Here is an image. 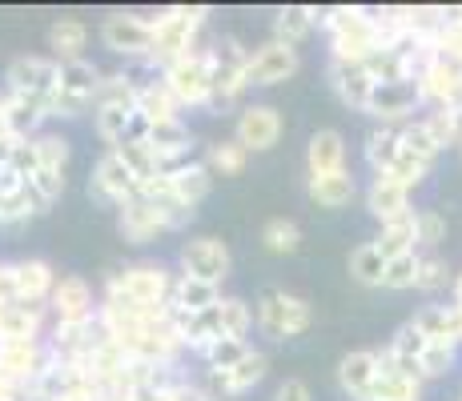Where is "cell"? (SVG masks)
Wrapping results in <instances>:
<instances>
[{
    "label": "cell",
    "mask_w": 462,
    "mask_h": 401,
    "mask_svg": "<svg viewBox=\"0 0 462 401\" xmlns=\"http://www.w3.org/2000/svg\"><path fill=\"white\" fill-rule=\"evenodd\" d=\"M173 285L177 273L169 269L157 257H141V261H125V265H109L101 281V297H125L137 305H169L173 301Z\"/></svg>",
    "instance_id": "obj_1"
},
{
    "label": "cell",
    "mask_w": 462,
    "mask_h": 401,
    "mask_svg": "<svg viewBox=\"0 0 462 401\" xmlns=\"http://www.w3.org/2000/svg\"><path fill=\"white\" fill-rule=\"evenodd\" d=\"M209 21V8L201 5H169V8H157L153 16V65L165 68L173 60L189 57V52L201 49V29Z\"/></svg>",
    "instance_id": "obj_2"
},
{
    "label": "cell",
    "mask_w": 462,
    "mask_h": 401,
    "mask_svg": "<svg viewBox=\"0 0 462 401\" xmlns=\"http://www.w3.org/2000/svg\"><path fill=\"white\" fill-rule=\"evenodd\" d=\"M318 24H322L326 37H330V57L366 60V57H374L378 49H386V41H382V32L374 24V13L362 5L326 8V13H318Z\"/></svg>",
    "instance_id": "obj_3"
},
{
    "label": "cell",
    "mask_w": 462,
    "mask_h": 401,
    "mask_svg": "<svg viewBox=\"0 0 462 401\" xmlns=\"http://www.w3.org/2000/svg\"><path fill=\"white\" fill-rule=\"evenodd\" d=\"M257 329H262L270 342H294V337L310 333L314 325V305L310 297H301L294 289H282V285H265L254 301Z\"/></svg>",
    "instance_id": "obj_4"
},
{
    "label": "cell",
    "mask_w": 462,
    "mask_h": 401,
    "mask_svg": "<svg viewBox=\"0 0 462 401\" xmlns=\"http://www.w3.org/2000/svg\"><path fill=\"white\" fill-rule=\"evenodd\" d=\"M209 60H213V96H209V113L234 105L237 96L250 88V60L254 49H245L242 37L226 32L209 44Z\"/></svg>",
    "instance_id": "obj_5"
},
{
    "label": "cell",
    "mask_w": 462,
    "mask_h": 401,
    "mask_svg": "<svg viewBox=\"0 0 462 401\" xmlns=\"http://www.w3.org/2000/svg\"><path fill=\"white\" fill-rule=\"evenodd\" d=\"M153 16L157 13H109L101 21V44L121 57V65L153 60Z\"/></svg>",
    "instance_id": "obj_6"
},
{
    "label": "cell",
    "mask_w": 462,
    "mask_h": 401,
    "mask_svg": "<svg viewBox=\"0 0 462 401\" xmlns=\"http://www.w3.org/2000/svg\"><path fill=\"white\" fill-rule=\"evenodd\" d=\"M162 80L169 85V93L177 96L181 109H209V96H213L209 49H198V52H189V57L173 60V65L162 73Z\"/></svg>",
    "instance_id": "obj_7"
},
{
    "label": "cell",
    "mask_w": 462,
    "mask_h": 401,
    "mask_svg": "<svg viewBox=\"0 0 462 401\" xmlns=\"http://www.w3.org/2000/svg\"><path fill=\"white\" fill-rule=\"evenodd\" d=\"M177 273L221 289L226 278L234 273V253H229V245L221 237H189L177 249Z\"/></svg>",
    "instance_id": "obj_8"
},
{
    "label": "cell",
    "mask_w": 462,
    "mask_h": 401,
    "mask_svg": "<svg viewBox=\"0 0 462 401\" xmlns=\"http://www.w3.org/2000/svg\"><path fill=\"white\" fill-rule=\"evenodd\" d=\"M0 85L16 96H41V101H52L57 88H60V60L44 57V52H21V57L8 60Z\"/></svg>",
    "instance_id": "obj_9"
},
{
    "label": "cell",
    "mask_w": 462,
    "mask_h": 401,
    "mask_svg": "<svg viewBox=\"0 0 462 401\" xmlns=\"http://www.w3.org/2000/svg\"><path fill=\"white\" fill-rule=\"evenodd\" d=\"M426 101H422V88L419 80H390V85H374L366 101V117H374V124H402L414 121V113H422Z\"/></svg>",
    "instance_id": "obj_10"
},
{
    "label": "cell",
    "mask_w": 462,
    "mask_h": 401,
    "mask_svg": "<svg viewBox=\"0 0 462 401\" xmlns=\"http://www.w3.org/2000/svg\"><path fill=\"white\" fill-rule=\"evenodd\" d=\"M141 193V181L133 177V169L121 160L113 149H105L101 157H97L93 173H88V197L97 205H113V209H121L125 201H133Z\"/></svg>",
    "instance_id": "obj_11"
},
{
    "label": "cell",
    "mask_w": 462,
    "mask_h": 401,
    "mask_svg": "<svg viewBox=\"0 0 462 401\" xmlns=\"http://www.w3.org/2000/svg\"><path fill=\"white\" fill-rule=\"evenodd\" d=\"M97 309H101V297L93 293V285H88L81 273H60L57 289H52V297H49V317L77 325V321H93Z\"/></svg>",
    "instance_id": "obj_12"
},
{
    "label": "cell",
    "mask_w": 462,
    "mask_h": 401,
    "mask_svg": "<svg viewBox=\"0 0 462 401\" xmlns=\"http://www.w3.org/2000/svg\"><path fill=\"white\" fill-rule=\"evenodd\" d=\"M117 229L129 245H149L162 233H173L169 229V213L162 201H149V197H133L117 209Z\"/></svg>",
    "instance_id": "obj_13"
},
{
    "label": "cell",
    "mask_w": 462,
    "mask_h": 401,
    "mask_svg": "<svg viewBox=\"0 0 462 401\" xmlns=\"http://www.w3.org/2000/svg\"><path fill=\"white\" fill-rule=\"evenodd\" d=\"M234 141L250 153H270L273 145L282 141V113L265 101H254L237 113V124H234Z\"/></svg>",
    "instance_id": "obj_14"
},
{
    "label": "cell",
    "mask_w": 462,
    "mask_h": 401,
    "mask_svg": "<svg viewBox=\"0 0 462 401\" xmlns=\"http://www.w3.org/2000/svg\"><path fill=\"white\" fill-rule=\"evenodd\" d=\"M52 353L44 342H0V378L16 386H32L49 369Z\"/></svg>",
    "instance_id": "obj_15"
},
{
    "label": "cell",
    "mask_w": 462,
    "mask_h": 401,
    "mask_svg": "<svg viewBox=\"0 0 462 401\" xmlns=\"http://www.w3.org/2000/svg\"><path fill=\"white\" fill-rule=\"evenodd\" d=\"M326 80H330L334 96L346 105V109L366 113V101H370V93H374V77L366 73V65H362V60L330 57V60H326Z\"/></svg>",
    "instance_id": "obj_16"
},
{
    "label": "cell",
    "mask_w": 462,
    "mask_h": 401,
    "mask_svg": "<svg viewBox=\"0 0 462 401\" xmlns=\"http://www.w3.org/2000/svg\"><path fill=\"white\" fill-rule=\"evenodd\" d=\"M301 65V52L290 49V44H278V41H265L254 49V60H250V88H273L282 80H290Z\"/></svg>",
    "instance_id": "obj_17"
},
{
    "label": "cell",
    "mask_w": 462,
    "mask_h": 401,
    "mask_svg": "<svg viewBox=\"0 0 462 401\" xmlns=\"http://www.w3.org/2000/svg\"><path fill=\"white\" fill-rule=\"evenodd\" d=\"M366 209H370V217L378 221V225H390V221H402V217H414V193L406 189V185H398L394 177H386V173H378V177H370V185H366Z\"/></svg>",
    "instance_id": "obj_18"
},
{
    "label": "cell",
    "mask_w": 462,
    "mask_h": 401,
    "mask_svg": "<svg viewBox=\"0 0 462 401\" xmlns=\"http://www.w3.org/2000/svg\"><path fill=\"white\" fill-rule=\"evenodd\" d=\"M49 325V305H29V301L0 305V342H44Z\"/></svg>",
    "instance_id": "obj_19"
},
{
    "label": "cell",
    "mask_w": 462,
    "mask_h": 401,
    "mask_svg": "<svg viewBox=\"0 0 462 401\" xmlns=\"http://www.w3.org/2000/svg\"><path fill=\"white\" fill-rule=\"evenodd\" d=\"M378 381V350H350L337 361V389L350 401H370Z\"/></svg>",
    "instance_id": "obj_20"
},
{
    "label": "cell",
    "mask_w": 462,
    "mask_h": 401,
    "mask_svg": "<svg viewBox=\"0 0 462 401\" xmlns=\"http://www.w3.org/2000/svg\"><path fill=\"white\" fill-rule=\"evenodd\" d=\"M13 265H16V301L49 305L52 289H57V281H60L52 261H44V257H16Z\"/></svg>",
    "instance_id": "obj_21"
},
{
    "label": "cell",
    "mask_w": 462,
    "mask_h": 401,
    "mask_svg": "<svg viewBox=\"0 0 462 401\" xmlns=\"http://www.w3.org/2000/svg\"><path fill=\"white\" fill-rule=\"evenodd\" d=\"M350 153H346V137L337 129H318L306 145V169L310 177H334V173H350Z\"/></svg>",
    "instance_id": "obj_22"
},
{
    "label": "cell",
    "mask_w": 462,
    "mask_h": 401,
    "mask_svg": "<svg viewBox=\"0 0 462 401\" xmlns=\"http://www.w3.org/2000/svg\"><path fill=\"white\" fill-rule=\"evenodd\" d=\"M422 386L426 381L398 369L390 350H378V381H374V397L370 401H422Z\"/></svg>",
    "instance_id": "obj_23"
},
{
    "label": "cell",
    "mask_w": 462,
    "mask_h": 401,
    "mask_svg": "<svg viewBox=\"0 0 462 401\" xmlns=\"http://www.w3.org/2000/svg\"><path fill=\"white\" fill-rule=\"evenodd\" d=\"M101 80H105V68L93 65V60H65L60 65V96L69 101H85V105H97V93H101Z\"/></svg>",
    "instance_id": "obj_24"
},
{
    "label": "cell",
    "mask_w": 462,
    "mask_h": 401,
    "mask_svg": "<svg viewBox=\"0 0 462 401\" xmlns=\"http://www.w3.org/2000/svg\"><path fill=\"white\" fill-rule=\"evenodd\" d=\"M314 29H318V8L286 5V8H278V13H273V24H270L273 37H270V41L290 44V49H301V44L310 41V32H314Z\"/></svg>",
    "instance_id": "obj_25"
},
{
    "label": "cell",
    "mask_w": 462,
    "mask_h": 401,
    "mask_svg": "<svg viewBox=\"0 0 462 401\" xmlns=\"http://www.w3.org/2000/svg\"><path fill=\"white\" fill-rule=\"evenodd\" d=\"M85 49H88V24L77 21V16H60L52 21L49 29V57L52 60H85Z\"/></svg>",
    "instance_id": "obj_26"
},
{
    "label": "cell",
    "mask_w": 462,
    "mask_h": 401,
    "mask_svg": "<svg viewBox=\"0 0 462 401\" xmlns=\"http://www.w3.org/2000/svg\"><path fill=\"white\" fill-rule=\"evenodd\" d=\"M402 153V129H394V124H374V129L366 132V145H362V157H366L370 173H390V165L398 160Z\"/></svg>",
    "instance_id": "obj_27"
},
{
    "label": "cell",
    "mask_w": 462,
    "mask_h": 401,
    "mask_svg": "<svg viewBox=\"0 0 462 401\" xmlns=\"http://www.w3.org/2000/svg\"><path fill=\"white\" fill-rule=\"evenodd\" d=\"M306 197L314 201L318 209H346V205L358 197V181H354V173L310 177V181H306Z\"/></svg>",
    "instance_id": "obj_28"
},
{
    "label": "cell",
    "mask_w": 462,
    "mask_h": 401,
    "mask_svg": "<svg viewBox=\"0 0 462 401\" xmlns=\"http://www.w3.org/2000/svg\"><path fill=\"white\" fill-rule=\"evenodd\" d=\"M44 213H49V205H44V197L32 189L29 181L16 185L13 193L0 197V225H24V221L44 217Z\"/></svg>",
    "instance_id": "obj_29"
},
{
    "label": "cell",
    "mask_w": 462,
    "mask_h": 401,
    "mask_svg": "<svg viewBox=\"0 0 462 401\" xmlns=\"http://www.w3.org/2000/svg\"><path fill=\"white\" fill-rule=\"evenodd\" d=\"M374 249L386 261H398L406 253H419V229H414V217H402V221H390V225H378V237H374Z\"/></svg>",
    "instance_id": "obj_30"
},
{
    "label": "cell",
    "mask_w": 462,
    "mask_h": 401,
    "mask_svg": "<svg viewBox=\"0 0 462 401\" xmlns=\"http://www.w3.org/2000/svg\"><path fill=\"white\" fill-rule=\"evenodd\" d=\"M221 297H226V293H221L217 285H206V281H198V278H185V273H177L173 301H169V305L185 309V314H206V309H213Z\"/></svg>",
    "instance_id": "obj_31"
},
{
    "label": "cell",
    "mask_w": 462,
    "mask_h": 401,
    "mask_svg": "<svg viewBox=\"0 0 462 401\" xmlns=\"http://www.w3.org/2000/svg\"><path fill=\"white\" fill-rule=\"evenodd\" d=\"M346 269H350V281H358L362 289H382V281H386V257L374 249V241H362L350 253Z\"/></svg>",
    "instance_id": "obj_32"
},
{
    "label": "cell",
    "mask_w": 462,
    "mask_h": 401,
    "mask_svg": "<svg viewBox=\"0 0 462 401\" xmlns=\"http://www.w3.org/2000/svg\"><path fill=\"white\" fill-rule=\"evenodd\" d=\"M455 289V265L442 253H419V293L439 301V293Z\"/></svg>",
    "instance_id": "obj_33"
},
{
    "label": "cell",
    "mask_w": 462,
    "mask_h": 401,
    "mask_svg": "<svg viewBox=\"0 0 462 401\" xmlns=\"http://www.w3.org/2000/svg\"><path fill=\"white\" fill-rule=\"evenodd\" d=\"M149 145L157 149V157H181V153H193V129H189V121L177 117V121L153 124V132H149Z\"/></svg>",
    "instance_id": "obj_34"
},
{
    "label": "cell",
    "mask_w": 462,
    "mask_h": 401,
    "mask_svg": "<svg viewBox=\"0 0 462 401\" xmlns=\"http://www.w3.org/2000/svg\"><path fill=\"white\" fill-rule=\"evenodd\" d=\"M262 249L273 257H294L301 249V225L294 217H270L262 225Z\"/></svg>",
    "instance_id": "obj_35"
},
{
    "label": "cell",
    "mask_w": 462,
    "mask_h": 401,
    "mask_svg": "<svg viewBox=\"0 0 462 401\" xmlns=\"http://www.w3.org/2000/svg\"><path fill=\"white\" fill-rule=\"evenodd\" d=\"M201 160L209 165L213 177H237V173H245V165H250V149H242L234 137H229V141H213Z\"/></svg>",
    "instance_id": "obj_36"
},
{
    "label": "cell",
    "mask_w": 462,
    "mask_h": 401,
    "mask_svg": "<svg viewBox=\"0 0 462 401\" xmlns=\"http://www.w3.org/2000/svg\"><path fill=\"white\" fill-rule=\"evenodd\" d=\"M411 325L426 342H455L450 337V301H426L411 314Z\"/></svg>",
    "instance_id": "obj_37"
},
{
    "label": "cell",
    "mask_w": 462,
    "mask_h": 401,
    "mask_svg": "<svg viewBox=\"0 0 462 401\" xmlns=\"http://www.w3.org/2000/svg\"><path fill=\"white\" fill-rule=\"evenodd\" d=\"M414 229H419V253H442V245H447V237H450L447 213L422 205V209L414 213Z\"/></svg>",
    "instance_id": "obj_38"
},
{
    "label": "cell",
    "mask_w": 462,
    "mask_h": 401,
    "mask_svg": "<svg viewBox=\"0 0 462 401\" xmlns=\"http://www.w3.org/2000/svg\"><path fill=\"white\" fill-rule=\"evenodd\" d=\"M419 365H422V378L426 381L450 378V373L462 365V345L458 342H430V345H426V353L419 358Z\"/></svg>",
    "instance_id": "obj_39"
},
{
    "label": "cell",
    "mask_w": 462,
    "mask_h": 401,
    "mask_svg": "<svg viewBox=\"0 0 462 401\" xmlns=\"http://www.w3.org/2000/svg\"><path fill=\"white\" fill-rule=\"evenodd\" d=\"M137 109H125V105H97V113H93V129H97V137L105 141L109 149H117L121 141L129 137V117Z\"/></svg>",
    "instance_id": "obj_40"
},
{
    "label": "cell",
    "mask_w": 462,
    "mask_h": 401,
    "mask_svg": "<svg viewBox=\"0 0 462 401\" xmlns=\"http://www.w3.org/2000/svg\"><path fill=\"white\" fill-rule=\"evenodd\" d=\"M137 113H145V117L153 121V124H162V121H177L185 109L177 105V96L169 93L165 80H157V85H149L145 93L137 96Z\"/></svg>",
    "instance_id": "obj_41"
},
{
    "label": "cell",
    "mask_w": 462,
    "mask_h": 401,
    "mask_svg": "<svg viewBox=\"0 0 462 401\" xmlns=\"http://www.w3.org/2000/svg\"><path fill=\"white\" fill-rule=\"evenodd\" d=\"M217 314H221V329H226V337H242V342H250V333L257 325V314H254L250 301L245 297H221Z\"/></svg>",
    "instance_id": "obj_42"
},
{
    "label": "cell",
    "mask_w": 462,
    "mask_h": 401,
    "mask_svg": "<svg viewBox=\"0 0 462 401\" xmlns=\"http://www.w3.org/2000/svg\"><path fill=\"white\" fill-rule=\"evenodd\" d=\"M113 153H117L133 169V177H137V181H153L157 169H162V157H157V149L149 145V141H121Z\"/></svg>",
    "instance_id": "obj_43"
},
{
    "label": "cell",
    "mask_w": 462,
    "mask_h": 401,
    "mask_svg": "<svg viewBox=\"0 0 462 401\" xmlns=\"http://www.w3.org/2000/svg\"><path fill=\"white\" fill-rule=\"evenodd\" d=\"M169 181H173V197H181L185 205H201L209 197V189H213V173H209L206 160L189 165L181 177H169Z\"/></svg>",
    "instance_id": "obj_44"
},
{
    "label": "cell",
    "mask_w": 462,
    "mask_h": 401,
    "mask_svg": "<svg viewBox=\"0 0 462 401\" xmlns=\"http://www.w3.org/2000/svg\"><path fill=\"white\" fill-rule=\"evenodd\" d=\"M402 149H406V153H414L419 160H426V165H434V160L447 153V149L434 141V132L426 129L422 117H414L411 124H402Z\"/></svg>",
    "instance_id": "obj_45"
},
{
    "label": "cell",
    "mask_w": 462,
    "mask_h": 401,
    "mask_svg": "<svg viewBox=\"0 0 462 401\" xmlns=\"http://www.w3.org/2000/svg\"><path fill=\"white\" fill-rule=\"evenodd\" d=\"M250 350L254 345L242 342V337H217V342L201 353V361H206V369H234V365H242L250 358Z\"/></svg>",
    "instance_id": "obj_46"
},
{
    "label": "cell",
    "mask_w": 462,
    "mask_h": 401,
    "mask_svg": "<svg viewBox=\"0 0 462 401\" xmlns=\"http://www.w3.org/2000/svg\"><path fill=\"white\" fill-rule=\"evenodd\" d=\"M32 145H37V153H41V169H57V173H65V169H69L73 145H69L65 132L44 129L41 137H32Z\"/></svg>",
    "instance_id": "obj_47"
},
{
    "label": "cell",
    "mask_w": 462,
    "mask_h": 401,
    "mask_svg": "<svg viewBox=\"0 0 462 401\" xmlns=\"http://www.w3.org/2000/svg\"><path fill=\"white\" fill-rule=\"evenodd\" d=\"M382 289L390 293H406V289H419V253H406L398 261H386V281Z\"/></svg>",
    "instance_id": "obj_48"
},
{
    "label": "cell",
    "mask_w": 462,
    "mask_h": 401,
    "mask_svg": "<svg viewBox=\"0 0 462 401\" xmlns=\"http://www.w3.org/2000/svg\"><path fill=\"white\" fill-rule=\"evenodd\" d=\"M5 169L16 177V181H32V177L41 173V153H37V145H32V141H24V137H16Z\"/></svg>",
    "instance_id": "obj_49"
},
{
    "label": "cell",
    "mask_w": 462,
    "mask_h": 401,
    "mask_svg": "<svg viewBox=\"0 0 462 401\" xmlns=\"http://www.w3.org/2000/svg\"><path fill=\"white\" fill-rule=\"evenodd\" d=\"M97 105H125V109H137V88L129 85V77L121 68L105 73L101 93H97Z\"/></svg>",
    "instance_id": "obj_50"
},
{
    "label": "cell",
    "mask_w": 462,
    "mask_h": 401,
    "mask_svg": "<svg viewBox=\"0 0 462 401\" xmlns=\"http://www.w3.org/2000/svg\"><path fill=\"white\" fill-rule=\"evenodd\" d=\"M426 345H430V342H426V337L419 333V329H414V325H411V317H406V321H402V325H398V329H394V333H390L386 350H390V353H394V358H411V361H419V358H422V353H426Z\"/></svg>",
    "instance_id": "obj_51"
},
{
    "label": "cell",
    "mask_w": 462,
    "mask_h": 401,
    "mask_svg": "<svg viewBox=\"0 0 462 401\" xmlns=\"http://www.w3.org/2000/svg\"><path fill=\"white\" fill-rule=\"evenodd\" d=\"M430 169H434V165H426V160H419L414 153H406V149H402V153H398V160L390 165V173H386V177H394L398 185H406V189L414 193V189H422V185H426Z\"/></svg>",
    "instance_id": "obj_52"
},
{
    "label": "cell",
    "mask_w": 462,
    "mask_h": 401,
    "mask_svg": "<svg viewBox=\"0 0 462 401\" xmlns=\"http://www.w3.org/2000/svg\"><path fill=\"white\" fill-rule=\"evenodd\" d=\"M422 121H426V129L434 132V141H439L442 149H455V113L450 109H426Z\"/></svg>",
    "instance_id": "obj_53"
},
{
    "label": "cell",
    "mask_w": 462,
    "mask_h": 401,
    "mask_svg": "<svg viewBox=\"0 0 462 401\" xmlns=\"http://www.w3.org/2000/svg\"><path fill=\"white\" fill-rule=\"evenodd\" d=\"M29 185H32V189L41 193L49 209H52V205H57L60 197H65V173H57V169H41V173L32 177Z\"/></svg>",
    "instance_id": "obj_54"
},
{
    "label": "cell",
    "mask_w": 462,
    "mask_h": 401,
    "mask_svg": "<svg viewBox=\"0 0 462 401\" xmlns=\"http://www.w3.org/2000/svg\"><path fill=\"white\" fill-rule=\"evenodd\" d=\"M273 401H314V394H310V386L301 378H286L278 386V394H273Z\"/></svg>",
    "instance_id": "obj_55"
},
{
    "label": "cell",
    "mask_w": 462,
    "mask_h": 401,
    "mask_svg": "<svg viewBox=\"0 0 462 401\" xmlns=\"http://www.w3.org/2000/svg\"><path fill=\"white\" fill-rule=\"evenodd\" d=\"M149 132H153V121H149L145 113H133V117H129V137H125V141H149Z\"/></svg>",
    "instance_id": "obj_56"
},
{
    "label": "cell",
    "mask_w": 462,
    "mask_h": 401,
    "mask_svg": "<svg viewBox=\"0 0 462 401\" xmlns=\"http://www.w3.org/2000/svg\"><path fill=\"white\" fill-rule=\"evenodd\" d=\"M177 401H213V397H209L206 389L198 386V381H189V386H181V389H177Z\"/></svg>",
    "instance_id": "obj_57"
},
{
    "label": "cell",
    "mask_w": 462,
    "mask_h": 401,
    "mask_svg": "<svg viewBox=\"0 0 462 401\" xmlns=\"http://www.w3.org/2000/svg\"><path fill=\"white\" fill-rule=\"evenodd\" d=\"M5 137H13V132H8V117H5V85H0V141Z\"/></svg>",
    "instance_id": "obj_58"
},
{
    "label": "cell",
    "mask_w": 462,
    "mask_h": 401,
    "mask_svg": "<svg viewBox=\"0 0 462 401\" xmlns=\"http://www.w3.org/2000/svg\"><path fill=\"white\" fill-rule=\"evenodd\" d=\"M450 297H455V301H462V269L455 273V289H450Z\"/></svg>",
    "instance_id": "obj_59"
},
{
    "label": "cell",
    "mask_w": 462,
    "mask_h": 401,
    "mask_svg": "<svg viewBox=\"0 0 462 401\" xmlns=\"http://www.w3.org/2000/svg\"><path fill=\"white\" fill-rule=\"evenodd\" d=\"M458 157H462V149H458Z\"/></svg>",
    "instance_id": "obj_60"
},
{
    "label": "cell",
    "mask_w": 462,
    "mask_h": 401,
    "mask_svg": "<svg viewBox=\"0 0 462 401\" xmlns=\"http://www.w3.org/2000/svg\"><path fill=\"white\" fill-rule=\"evenodd\" d=\"M458 401H462V394H458Z\"/></svg>",
    "instance_id": "obj_61"
}]
</instances>
